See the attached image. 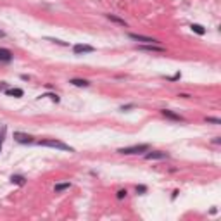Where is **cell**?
<instances>
[{
	"instance_id": "ffe728a7",
	"label": "cell",
	"mask_w": 221,
	"mask_h": 221,
	"mask_svg": "<svg viewBox=\"0 0 221 221\" xmlns=\"http://www.w3.org/2000/svg\"><path fill=\"white\" fill-rule=\"evenodd\" d=\"M145 192H147L145 185H137V193H145Z\"/></svg>"
},
{
	"instance_id": "e0dca14e",
	"label": "cell",
	"mask_w": 221,
	"mask_h": 221,
	"mask_svg": "<svg viewBox=\"0 0 221 221\" xmlns=\"http://www.w3.org/2000/svg\"><path fill=\"white\" fill-rule=\"evenodd\" d=\"M126 188H121V190H118V193H116V199H118V200H123V199L126 197Z\"/></svg>"
},
{
	"instance_id": "cb8c5ba5",
	"label": "cell",
	"mask_w": 221,
	"mask_h": 221,
	"mask_svg": "<svg viewBox=\"0 0 221 221\" xmlns=\"http://www.w3.org/2000/svg\"><path fill=\"white\" fill-rule=\"evenodd\" d=\"M131 107H135L133 104H128V106H123L121 107V110H126V109H131Z\"/></svg>"
},
{
	"instance_id": "9a60e30c",
	"label": "cell",
	"mask_w": 221,
	"mask_h": 221,
	"mask_svg": "<svg viewBox=\"0 0 221 221\" xmlns=\"http://www.w3.org/2000/svg\"><path fill=\"white\" fill-rule=\"evenodd\" d=\"M190 28H192V31H195L197 35H204V33H206V29H204V26H200V24H192Z\"/></svg>"
},
{
	"instance_id": "3957f363",
	"label": "cell",
	"mask_w": 221,
	"mask_h": 221,
	"mask_svg": "<svg viewBox=\"0 0 221 221\" xmlns=\"http://www.w3.org/2000/svg\"><path fill=\"white\" fill-rule=\"evenodd\" d=\"M168 157H169V154L168 152H163V150H152V152L147 150V154H145L147 161H163V159H168Z\"/></svg>"
},
{
	"instance_id": "ba28073f",
	"label": "cell",
	"mask_w": 221,
	"mask_h": 221,
	"mask_svg": "<svg viewBox=\"0 0 221 221\" xmlns=\"http://www.w3.org/2000/svg\"><path fill=\"white\" fill-rule=\"evenodd\" d=\"M161 114L164 116V118H168V119H173V121H183V118L180 114H176V112H173V110H168V109H163L161 110Z\"/></svg>"
},
{
	"instance_id": "484cf974",
	"label": "cell",
	"mask_w": 221,
	"mask_h": 221,
	"mask_svg": "<svg viewBox=\"0 0 221 221\" xmlns=\"http://www.w3.org/2000/svg\"><path fill=\"white\" fill-rule=\"evenodd\" d=\"M5 87H7V85H5V83H0V90H4Z\"/></svg>"
},
{
	"instance_id": "7c38bea8",
	"label": "cell",
	"mask_w": 221,
	"mask_h": 221,
	"mask_svg": "<svg viewBox=\"0 0 221 221\" xmlns=\"http://www.w3.org/2000/svg\"><path fill=\"white\" fill-rule=\"evenodd\" d=\"M10 182L16 183V185H24V183H26V178L21 176V174H12V176H10Z\"/></svg>"
},
{
	"instance_id": "6da1fadb",
	"label": "cell",
	"mask_w": 221,
	"mask_h": 221,
	"mask_svg": "<svg viewBox=\"0 0 221 221\" xmlns=\"http://www.w3.org/2000/svg\"><path fill=\"white\" fill-rule=\"evenodd\" d=\"M38 145H42V147H52V149H57V150H66V152H74V149H73L71 145L64 144V142H61V140H54V138L40 140Z\"/></svg>"
},
{
	"instance_id": "52a82bcc",
	"label": "cell",
	"mask_w": 221,
	"mask_h": 221,
	"mask_svg": "<svg viewBox=\"0 0 221 221\" xmlns=\"http://www.w3.org/2000/svg\"><path fill=\"white\" fill-rule=\"evenodd\" d=\"M140 50H147V52H166L164 47H159V45H154V43H145L142 47H138Z\"/></svg>"
},
{
	"instance_id": "2e32d148",
	"label": "cell",
	"mask_w": 221,
	"mask_h": 221,
	"mask_svg": "<svg viewBox=\"0 0 221 221\" xmlns=\"http://www.w3.org/2000/svg\"><path fill=\"white\" fill-rule=\"evenodd\" d=\"M5 131H7L5 125H2V123H0V149H2V142H4V138H5Z\"/></svg>"
},
{
	"instance_id": "9c48e42d",
	"label": "cell",
	"mask_w": 221,
	"mask_h": 221,
	"mask_svg": "<svg viewBox=\"0 0 221 221\" xmlns=\"http://www.w3.org/2000/svg\"><path fill=\"white\" fill-rule=\"evenodd\" d=\"M12 61V52L9 48H0V62H10Z\"/></svg>"
},
{
	"instance_id": "4fadbf2b",
	"label": "cell",
	"mask_w": 221,
	"mask_h": 221,
	"mask_svg": "<svg viewBox=\"0 0 221 221\" xmlns=\"http://www.w3.org/2000/svg\"><path fill=\"white\" fill-rule=\"evenodd\" d=\"M67 188H71V183H69V182H66V183H57V185L54 187V190L59 193V192H64V190H67Z\"/></svg>"
},
{
	"instance_id": "30bf717a",
	"label": "cell",
	"mask_w": 221,
	"mask_h": 221,
	"mask_svg": "<svg viewBox=\"0 0 221 221\" xmlns=\"http://www.w3.org/2000/svg\"><path fill=\"white\" fill-rule=\"evenodd\" d=\"M5 95L9 97H16V99H19V97L24 95V92L21 88H9V90H5Z\"/></svg>"
},
{
	"instance_id": "4316f807",
	"label": "cell",
	"mask_w": 221,
	"mask_h": 221,
	"mask_svg": "<svg viewBox=\"0 0 221 221\" xmlns=\"http://www.w3.org/2000/svg\"><path fill=\"white\" fill-rule=\"evenodd\" d=\"M4 36H5V33L2 31V29H0V38H4Z\"/></svg>"
},
{
	"instance_id": "8fae6325",
	"label": "cell",
	"mask_w": 221,
	"mask_h": 221,
	"mask_svg": "<svg viewBox=\"0 0 221 221\" xmlns=\"http://www.w3.org/2000/svg\"><path fill=\"white\" fill-rule=\"evenodd\" d=\"M69 83L74 85V87H88V85H90V81H87V80H80V78H73V80H69Z\"/></svg>"
},
{
	"instance_id": "277c9868",
	"label": "cell",
	"mask_w": 221,
	"mask_h": 221,
	"mask_svg": "<svg viewBox=\"0 0 221 221\" xmlns=\"http://www.w3.org/2000/svg\"><path fill=\"white\" fill-rule=\"evenodd\" d=\"M73 52L76 54V55H81V54H92L95 52V48L92 47V45H87V43H76L73 47Z\"/></svg>"
},
{
	"instance_id": "7a4b0ae2",
	"label": "cell",
	"mask_w": 221,
	"mask_h": 221,
	"mask_svg": "<svg viewBox=\"0 0 221 221\" xmlns=\"http://www.w3.org/2000/svg\"><path fill=\"white\" fill-rule=\"evenodd\" d=\"M149 149H150L149 144H140V145H131V147H121V149H118V154L137 155V154H142V152H147Z\"/></svg>"
},
{
	"instance_id": "603a6c76",
	"label": "cell",
	"mask_w": 221,
	"mask_h": 221,
	"mask_svg": "<svg viewBox=\"0 0 221 221\" xmlns=\"http://www.w3.org/2000/svg\"><path fill=\"white\" fill-rule=\"evenodd\" d=\"M212 144L219 145V144H221V137H214V140H212Z\"/></svg>"
},
{
	"instance_id": "5bb4252c",
	"label": "cell",
	"mask_w": 221,
	"mask_h": 221,
	"mask_svg": "<svg viewBox=\"0 0 221 221\" xmlns=\"http://www.w3.org/2000/svg\"><path fill=\"white\" fill-rule=\"evenodd\" d=\"M107 19H110V21H112V23H118V24H121V26H126L125 19H121V17H118V16H114V14H107Z\"/></svg>"
},
{
	"instance_id": "5b68a950",
	"label": "cell",
	"mask_w": 221,
	"mask_h": 221,
	"mask_svg": "<svg viewBox=\"0 0 221 221\" xmlns=\"http://www.w3.org/2000/svg\"><path fill=\"white\" fill-rule=\"evenodd\" d=\"M128 36H130L131 40H135V42H142V43H154V45H157V43H159V40H155V38H150V36H144V35L128 33Z\"/></svg>"
},
{
	"instance_id": "8992f818",
	"label": "cell",
	"mask_w": 221,
	"mask_h": 221,
	"mask_svg": "<svg viewBox=\"0 0 221 221\" xmlns=\"http://www.w3.org/2000/svg\"><path fill=\"white\" fill-rule=\"evenodd\" d=\"M14 140L17 142V144H33V142H35L31 135L21 133V131H14Z\"/></svg>"
},
{
	"instance_id": "d6986e66",
	"label": "cell",
	"mask_w": 221,
	"mask_h": 221,
	"mask_svg": "<svg viewBox=\"0 0 221 221\" xmlns=\"http://www.w3.org/2000/svg\"><path fill=\"white\" fill-rule=\"evenodd\" d=\"M207 123H212V125H221V119L219 118H206Z\"/></svg>"
},
{
	"instance_id": "d4e9b609",
	"label": "cell",
	"mask_w": 221,
	"mask_h": 221,
	"mask_svg": "<svg viewBox=\"0 0 221 221\" xmlns=\"http://www.w3.org/2000/svg\"><path fill=\"white\" fill-rule=\"evenodd\" d=\"M178 97H183V99H190V95H188V93H180Z\"/></svg>"
},
{
	"instance_id": "44dd1931",
	"label": "cell",
	"mask_w": 221,
	"mask_h": 221,
	"mask_svg": "<svg viewBox=\"0 0 221 221\" xmlns=\"http://www.w3.org/2000/svg\"><path fill=\"white\" fill-rule=\"evenodd\" d=\"M169 81H176V80H180V73H176L174 76H171V78H168Z\"/></svg>"
},
{
	"instance_id": "ac0fdd59",
	"label": "cell",
	"mask_w": 221,
	"mask_h": 221,
	"mask_svg": "<svg viewBox=\"0 0 221 221\" xmlns=\"http://www.w3.org/2000/svg\"><path fill=\"white\" fill-rule=\"evenodd\" d=\"M40 97H48V99H50V100H54V102H59V100H61L57 93H45V95H40Z\"/></svg>"
},
{
	"instance_id": "7402d4cb",
	"label": "cell",
	"mask_w": 221,
	"mask_h": 221,
	"mask_svg": "<svg viewBox=\"0 0 221 221\" xmlns=\"http://www.w3.org/2000/svg\"><path fill=\"white\" fill-rule=\"evenodd\" d=\"M50 42H54V43H59V45H67V43H64V42H61V40H55V38H48Z\"/></svg>"
}]
</instances>
